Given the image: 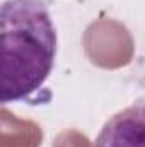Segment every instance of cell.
I'll return each instance as SVG.
<instances>
[{"mask_svg": "<svg viewBox=\"0 0 145 147\" xmlns=\"http://www.w3.org/2000/svg\"><path fill=\"white\" fill-rule=\"evenodd\" d=\"M94 147H145V99L113 115L96 137Z\"/></svg>", "mask_w": 145, "mask_h": 147, "instance_id": "cell-2", "label": "cell"}, {"mask_svg": "<svg viewBox=\"0 0 145 147\" xmlns=\"http://www.w3.org/2000/svg\"><path fill=\"white\" fill-rule=\"evenodd\" d=\"M0 98L28 101L43 87L56 57V31L44 0H5L0 9Z\"/></svg>", "mask_w": 145, "mask_h": 147, "instance_id": "cell-1", "label": "cell"}]
</instances>
